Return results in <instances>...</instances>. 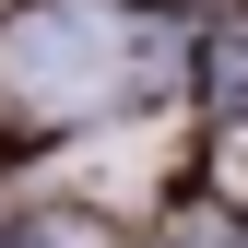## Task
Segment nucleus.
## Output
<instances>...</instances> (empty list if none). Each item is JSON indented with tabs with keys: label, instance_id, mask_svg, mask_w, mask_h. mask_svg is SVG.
Returning a JSON list of instances; mask_svg holds the SVG:
<instances>
[{
	"label": "nucleus",
	"instance_id": "f257e3e1",
	"mask_svg": "<svg viewBox=\"0 0 248 248\" xmlns=\"http://www.w3.org/2000/svg\"><path fill=\"white\" fill-rule=\"evenodd\" d=\"M118 59H130V36L95 0H24V12H0V130L47 142V130L107 118Z\"/></svg>",
	"mask_w": 248,
	"mask_h": 248
}]
</instances>
